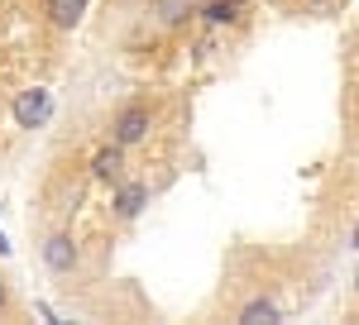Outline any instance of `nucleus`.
<instances>
[{"label":"nucleus","mask_w":359,"mask_h":325,"mask_svg":"<svg viewBox=\"0 0 359 325\" xmlns=\"http://www.w3.org/2000/svg\"><path fill=\"white\" fill-rule=\"evenodd\" d=\"M48 115H53V96H48L43 86H29V91L15 96V125H20V130H43Z\"/></svg>","instance_id":"f257e3e1"},{"label":"nucleus","mask_w":359,"mask_h":325,"mask_svg":"<svg viewBox=\"0 0 359 325\" xmlns=\"http://www.w3.org/2000/svg\"><path fill=\"white\" fill-rule=\"evenodd\" d=\"M149 125H154V110H149V106H125V110L111 120V139L120 144V148L144 144V139H149Z\"/></svg>","instance_id":"f03ea898"},{"label":"nucleus","mask_w":359,"mask_h":325,"mask_svg":"<svg viewBox=\"0 0 359 325\" xmlns=\"http://www.w3.org/2000/svg\"><path fill=\"white\" fill-rule=\"evenodd\" d=\"M77 244H72V235H48V244H43V263L53 272H72L77 268Z\"/></svg>","instance_id":"7ed1b4c3"},{"label":"nucleus","mask_w":359,"mask_h":325,"mask_svg":"<svg viewBox=\"0 0 359 325\" xmlns=\"http://www.w3.org/2000/svg\"><path fill=\"white\" fill-rule=\"evenodd\" d=\"M111 206H115V216H120V220H135L139 211L149 206V187H144V182H125V177H120Z\"/></svg>","instance_id":"20e7f679"},{"label":"nucleus","mask_w":359,"mask_h":325,"mask_svg":"<svg viewBox=\"0 0 359 325\" xmlns=\"http://www.w3.org/2000/svg\"><path fill=\"white\" fill-rule=\"evenodd\" d=\"M86 15V0H48V25L53 29H77Z\"/></svg>","instance_id":"39448f33"},{"label":"nucleus","mask_w":359,"mask_h":325,"mask_svg":"<svg viewBox=\"0 0 359 325\" xmlns=\"http://www.w3.org/2000/svg\"><path fill=\"white\" fill-rule=\"evenodd\" d=\"M120 167H125V148H120V144H111V148H96L91 172H96L101 182H120Z\"/></svg>","instance_id":"423d86ee"},{"label":"nucleus","mask_w":359,"mask_h":325,"mask_svg":"<svg viewBox=\"0 0 359 325\" xmlns=\"http://www.w3.org/2000/svg\"><path fill=\"white\" fill-rule=\"evenodd\" d=\"M196 15H201L206 25H216V29H221V25H225V29L240 25V5H235V0H206V5H201Z\"/></svg>","instance_id":"0eeeda50"},{"label":"nucleus","mask_w":359,"mask_h":325,"mask_svg":"<svg viewBox=\"0 0 359 325\" xmlns=\"http://www.w3.org/2000/svg\"><path fill=\"white\" fill-rule=\"evenodd\" d=\"M240 321H245V325H273L278 321V306L269 297H254L245 311H240Z\"/></svg>","instance_id":"6e6552de"},{"label":"nucleus","mask_w":359,"mask_h":325,"mask_svg":"<svg viewBox=\"0 0 359 325\" xmlns=\"http://www.w3.org/2000/svg\"><path fill=\"white\" fill-rule=\"evenodd\" d=\"M158 15L163 25H182L187 15H196V0H158Z\"/></svg>","instance_id":"1a4fd4ad"},{"label":"nucleus","mask_w":359,"mask_h":325,"mask_svg":"<svg viewBox=\"0 0 359 325\" xmlns=\"http://www.w3.org/2000/svg\"><path fill=\"white\" fill-rule=\"evenodd\" d=\"M5 306H10V287L0 282V311H5Z\"/></svg>","instance_id":"9d476101"},{"label":"nucleus","mask_w":359,"mask_h":325,"mask_svg":"<svg viewBox=\"0 0 359 325\" xmlns=\"http://www.w3.org/2000/svg\"><path fill=\"white\" fill-rule=\"evenodd\" d=\"M306 5H331V0H306Z\"/></svg>","instance_id":"9b49d317"},{"label":"nucleus","mask_w":359,"mask_h":325,"mask_svg":"<svg viewBox=\"0 0 359 325\" xmlns=\"http://www.w3.org/2000/svg\"><path fill=\"white\" fill-rule=\"evenodd\" d=\"M235 5H245V0H235Z\"/></svg>","instance_id":"f8f14e48"}]
</instances>
